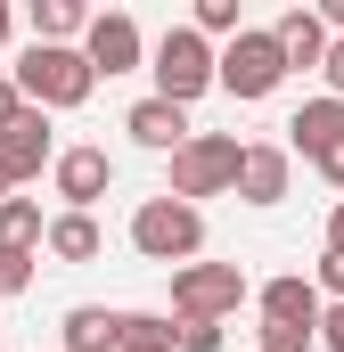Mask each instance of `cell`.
Instances as JSON below:
<instances>
[{"label":"cell","instance_id":"cell-1","mask_svg":"<svg viewBox=\"0 0 344 352\" xmlns=\"http://www.w3.org/2000/svg\"><path fill=\"white\" fill-rule=\"evenodd\" d=\"M17 90H25V107L66 115V107H83L90 90H98V66H90L83 50H50V41H33V50L17 58Z\"/></svg>","mask_w":344,"mask_h":352},{"label":"cell","instance_id":"cell-2","mask_svg":"<svg viewBox=\"0 0 344 352\" xmlns=\"http://www.w3.org/2000/svg\"><path fill=\"white\" fill-rule=\"evenodd\" d=\"M131 246H140L148 263H164V270H189L197 246H205V213L164 188V197H148V205L131 213Z\"/></svg>","mask_w":344,"mask_h":352},{"label":"cell","instance_id":"cell-3","mask_svg":"<svg viewBox=\"0 0 344 352\" xmlns=\"http://www.w3.org/2000/svg\"><path fill=\"white\" fill-rule=\"evenodd\" d=\"M148 74H156V98L189 107V98H205V90L222 82V58H213V41L197 25H172L164 41H156V58H148Z\"/></svg>","mask_w":344,"mask_h":352},{"label":"cell","instance_id":"cell-4","mask_svg":"<svg viewBox=\"0 0 344 352\" xmlns=\"http://www.w3.org/2000/svg\"><path fill=\"white\" fill-rule=\"evenodd\" d=\"M238 164H246V148L230 140V131H197L180 156H172V197H238Z\"/></svg>","mask_w":344,"mask_h":352},{"label":"cell","instance_id":"cell-5","mask_svg":"<svg viewBox=\"0 0 344 352\" xmlns=\"http://www.w3.org/2000/svg\"><path fill=\"white\" fill-rule=\"evenodd\" d=\"M287 74H295V66H287V50H279L270 25H246V33L222 50V90H230V98H270Z\"/></svg>","mask_w":344,"mask_h":352},{"label":"cell","instance_id":"cell-6","mask_svg":"<svg viewBox=\"0 0 344 352\" xmlns=\"http://www.w3.org/2000/svg\"><path fill=\"white\" fill-rule=\"evenodd\" d=\"M246 295H255V287H246L238 263H189V270H172V311H180V320H230Z\"/></svg>","mask_w":344,"mask_h":352},{"label":"cell","instance_id":"cell-7","mask_svg":"<svg viewBox=\"0 0 344 352\" xmlns=\"http://www.w3.org/2000/svg\"><path fill=\"white\" fill-rule=\"evenodd\" d=\"M262 303V328H303V336H320V320H328V303H320V278H303V270H279V278H262L255 287Z\"/></svg>","mask_w":344,"mask_h":352},{"label":"cell","instance_id":"cell-8","mask_svg":"<svg viewBox=\"0 0 344 352\" xmlns=\"http://www.w3.org/2000/svg\"><path fill=\"white\" fill-rule=\"evenodd\" d=\"M83 58L98 74H131L140 58H148V33H140V16H123V8H98L83 33Z\"/></svg>","mask_w":344,"mask_h":352},{"label":"cell","instance_id":"cell-9","mask_svg":"<svg viewBox=\"0 0 344 352\" xmlns=\"http://www.w3.org/2000/svg\"><path fill=\"white\" fill-rule=\"evenodd\" d=\"M58 156H66V148L50 140V115H41V107H25V115L0 131V164H8L17 188H25V180H41V164H58Z\"/></svg>","mask_w":344,"mask_h":352},{"label":"cell","instance_id":"cell-10","mask_svg":"<svg viewBox=\"0 0 344 352\" xmlns=\"http://www.w3.org/2000/svg\"><path fill=\"white\" fill-rule=\"evenodd\" d=\"M50 180H58L66 213H90V205L107 197V180H115V164H107V148H66V156L50 164Z\"/></svg>","mask_w":344,"mask_h":352},{"label":"cell","instance_id":"cell-11","mask_svg":"<svg viewBox=\"0 0 344 352\" xmlns=\"http://www.w3.org/2000/svg\"><path fill=\"white\" fill-rule=\"evenodd\" d=\"M123 131H131L140 148H156V156H180V148L197 140V131H189V107H172V98H156V90L123 115Z\"/></svg>","mask_w":344,"mask_h":352},{"label":"cell","instance_id":"cell-12","mask_svg":"<svg viewBox=\"0 0 344 352\" xmlns=\"http://www.w3.org/2000/svg\"><path fill=\"white\" fill-rule=\"evenodd\" d=\"M328 148H344V98H312V107H295V123H287V156L320 164Z\"/></svg>","mask_w":344,"mask_h":352},{"label":"cell","instance_id":"cell-13","mask_svg":"<svg viewBox=\"0 0 344 352\" xmlns=\"http://www.w3.org/2000/svg\"><path fill=\"white\" fill-rule=\"evenodd\" d=\"M287 173H295V156L270 148V140H255L246 164H238V197H246V205H279V197H287Z\"/></svg>","mask_w":344,"mask_h":352},{"label":"cell","instance_id":"cell-14","mask_svg":"<svg viewBox=\"0 0 344 352\" xmlns=\"http://www.w3.org/2000/svg\"><path fill=\"white\" fill-rule=\"evenodd\" d=\"M58 328H66L58 352H123V311H107V303H74Z\"/></svg>","mask_w":344,"mask_h":352},{"label":"cell","instance_id":"cell-15","mask_svg":"<svg viewBox=\"0 0 344 352\" xmlns=\"http://www.w3.org/2000/svg\"><path fill=\"white\" fill-rule=\"evenodd\" d=\"M270 33H279L287 66H328V41H336V33L320 25V8H287V16H279Z\"/></svg>","mask_w":344,"mask_h":352},{"label":"cell","instance_id":"cell-16","mask_svg":"<svg viewBox=\"0 0 344 352\" xmlns=\"http://www.w3.org/2000/svg\"><path fill=\"white\" fill-rule=\"evenodd\" d=\"M90 16H98V8H83V0H33V41H50V50H83Z\"/></svg>","mask_w":344,"mask_h":352},{"label":"cell","instance_id":"cell-17","mask_svg":"<svg viewBox=\"0 0 344 352\" xmlns=\"http://www.w3.org/2000/svg\"><path fill=\"white\" fill-rule=\"evenodd\" d=\"M41 246H50L41 197H8V205H0V254H41Z\"/></svg>","mask_w":344,"mask_h":352},{"label":"cell","instance_id":"cell-18","mask_svg":"<svg viewBox=\"0 0 344 352\" xmlns=\"http://www.w3.org/2000/svg\"><path fill=\"white\" fill-rule=\"evenodd\" d=\"M50 263H98V221L90 213H50Z\"/></svg>","mask_w":344,"mask_h":352},{"label":"cell","instance_id":"cell-19","mask_svg":"<svg viewBox=\"0 0 344 352\" xmlns=\"http://www.w3.org/2000/svg\"><path fill=\"white\" fill-rule=\"evenodd\" d=\"M123 352H180V320H164V311H123Z\"/></svg>","mask_w":344,"mask_h":352},{"label":"cell","instance_id":"cell-20","mask_svg":"<svg viewBox=\"0 0 344 352\" xmlns=\"http://www.w3.org/2000/svg\"><path fill=\"white\" fill-rule=\"evenodd\" d=\"M189 25H197L205 41H213V33H222V41H238V33H246V16H238V0H197V16H189Z\"/></svg>","mask_w":344,"mask_h":352},{"label":"cell","instance_id":"cell-21","mask_svg":"<svg viewBox=\"0 0 344 352\" xmlns=\"http://www.w3.org/2000/svg\"><path fill=\"white\" fill-rule=\"evenodd\" d=\"M33 270H41V254H0V295H25Z\"/></svg>","mask_w":344,"mask_h":352},{"label":"cell","instance_id":"cell-22","mask_svg":"<svg viewBox=\"0 0 344 352\" xmlns=\"http://www.w3.org/2000/svg\"><path fill=\"white\" fill-rule=\"evenodd\" d=\"M180 352H222V320H180Z\"/></svg>","mask_w":344,"mask_h":352},{"label":"cell","instance_id":"cell-23","mask_svg":"<svg viewBox=\"0 0 344 352\" xmlns=\"http://www.w3.org/2000/svg\"><path fill=\"white\" fill-rule=\"evenodd\" d=\"M320 336H303V328H262V352H312Z\"/></svg>","mask_w":344,"mask_h":352},{"label":"cell","instance_id":"cell-24","mask_svg":"<svg viewBox=\"0 0 344 352\" xmlns=\"http://www.w3.org/2000/svg\"><path fill=\"white\" fill-rule=\"evenodd\" d=\"M320 295L344 303V254H336V246H320Z\"/></svg>","mask_w":344,"mask_h":352},{"label":"cell","instance_id":"cell-25","mask_svg":"<svg viewBox=\"0 0 344 352\" xmlns=\"http://www.w3.org/2000/svg\"><path fill=\"white\" fill-rule=\"evenodd\" d=\"M17 115H25V90H17V74H0V131H8Z\"/></svg>","mask_w":344,"mask_h":352},{"label":"cell","instance_id":"cell-26","mask_svg":"<svg viewBox=\"0 0 344 352\" xmlns=\"http://www.w3.org/2000/svg\"><path fill=\"white\" fill-rule=\"evenodd\" d=\"M320 352H344V303H328V320H320Z\"/></svg>","mask_w":344,"mask_h":352},{"label":"cell","instance_id":"cell-27","mask_svg":"<svg viewBox=\"0 0 344 352\" xmlns=\"http://www.w3.org/2000/svg\"><path fill=\"white\" fill-rule=\"evenodd\" d=\"M320 74H328V98H344V33L328 41V66H320Z\"/></svg>","mask_w":344,"mask_h":352},{"label":"cell","instance_id":"cell-28","mask_svg":"<svg viewBox=\"0 0 344 352\" xmlns=\"http://www.w3.org/2000/svg\"><path fill=\"white\" fill-rule=\"evenodd\" d=\"M312 173L328 180V188H344V148H328V156H320V164H312Z\"/></svg>","mask_w":344,"mask_h":352},{"label":"cell","instance_id":"cell-29","mask_svg":"<svg viewBox=\"0 0 344 352\" xmlns=\"http://www.w3.org/2000/svg\"><path fill=\"white\" fill-rule=\"evenodd\" d=\"M328 246H336V254H344V197H336V205H328Z\"/></svg>","mask_w":344,"mask_h":352},{"label":"cell","instance_id":"cell-30","mask_svg":"<svg viewBox=\"0 0 344 352\" xmlns=\"http://www.w3.org/2000/svg\"><path fill=\"white\" fill-rule=\"evenodd\" d=\"M8 25H17V16H8V0H0V50H8Z\"/></svg>","mask_w":344,"mask_h":352},{"label":"cell","instance_id":"cell-31","mask_svg":"<svg viewBox=\"0 0 344 352\" xmlns=\"http://www.w3.org/2000/svg\"><path fill=\"white\" fill-rule=\"evenodd\" d=\"M8 188H17V180H8V164H0V205H8Z\"/></svg>","mask_w":344,"mask_h":352}]
</instances>
